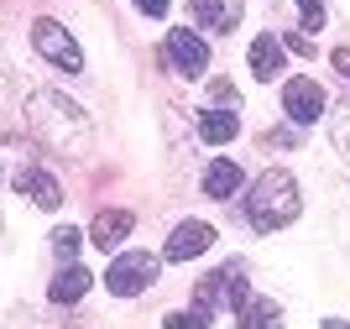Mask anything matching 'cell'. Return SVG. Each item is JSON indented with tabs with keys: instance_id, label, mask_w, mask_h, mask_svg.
I'll return each mask as SVG.
<instances>
[{
	"instance_id": "cell-1",
	"label": "cell",
	"mask_w": 350,
	"mask_h": 329,
	"mask_svg": "<svg viewBox=\"0 0 350 329\" xmlns=\"http://www.w3.org/2000/svg\"><path fill=\"white\" fill-rule=\"evenodd\" d=\"M246 220H251V230H282L298 220V183H293V172L272 168L256 178V188L246 199Z\"/></svg>"
},
{
	"instance_id": "cell-2",
	"label": "cell",
	"mask_w": 350,
	"mask_h": 329,
	"mask_svg": "<svg viewBox=\"0 0 350 329\" xmlns=\"http://www.w3.org/2000/svg\"><path fill=\"white\" fill-rule=\"evenodd\" d=\"M31 126L42 131L53 146H63V152H73V146L84 142V115L73 110L68 100H58V94H37V100L27 105Z\"/></svg>"
},
{
	"instance_id": "cell-3",
	"label": "cell",
	"mask_w": 350,
	"mask_h": 329,
	"mask_svg": "<svg viewBox=\"0 0 350 329\" xmlns=\"http://www.w3.org/2000/svg\"><path fill=\"white\" fill-rule=\"evenodd\" d=\"M152 277H157V256H152V251H126V256L110 261L105 287H110L116 298H136L142 287H152Z\"/></svg>"
},
{
	"instance_id": "cell-4",
	"label": "cell",
	"mask_w": 350,
	"mask_h": 329,
	"mask_svg": "<svg viewBox=\"0 0 350 329\" xmlns=\"http://www.w3.org/2000/svg\"><path fill=\"white\" fill-rule=\"evenodd\" d=\"M31 42H37V53H42L47 63H58V68H68V73L84 68V53H79V42H73L68 31L58 27V21H47V16L31 27Z\"/></svg>"
},
{
	"instance_id": "cell-5",
	"label": "cell",
	"mask_w": 350,
	"mask_h": 329,
	"mask_svg": "<svg viewBox=\"0 0 350 329\" xmlns=\"http://www.w3.org/2000/svg\"><path fill=\"white\" fill-rule=\"evenodd\" d=\"M162 53H167V63H173L178 73H189V79H199V73L209 68V42L199 37V31H189V27L167 31V42H162Z\"/></svg>"
},
{
	"instance_id": "cell-6",
	"label": "cell",
	"mask_w": 350,
	"mask_h": 329,
	"mask_svg": "<svg viewBox=\"0 0 350 329\" xmlns=\"http://www.w3.org/2000/svg\"><path fill=\"white\" fill-rule=\"evenodd\" d=\"M209 246H215V225H204V220H183V225L167 235V261H193V256H204Z\"/></svg>"
},
{
	"instance_id": "cell-7",
	"label": "cell",
	"mask_w": 350,
	"mask_h": 329,
	"mask_svg": "<svg viewBox=\"0 0 350 329\" xmlns=\"http://www.w3.org/2000/svg\"><path fill=\"white\" fill-rule=\"evenodd\" d=\"M282 110H288L298 126L319 120V115H324V89L314 84V79H293V84L282 89Z\"/></svg>"
},
{
	"instance_id": "cell-8",
	"label": "cell",
	"mask_w": 350,
	"mask_h": 329,
	"mask_svg": "<svg viewBox=\"0 0 350 329\" xmlns=\"http://www.w3.org/2000/svg\"><path fill=\"white\" fill-rule=\"evenodd\" d=\"M131 225H136L131 209H105V215L89 225V241L100 246V251H120V246H126V235H131Z\"/></svg>"
},
{
	"instance_id": "cell-9",
	"label": "cell",
	"mask_w": 350,
	"mask_h": 329,
	"mask_svg": "<svg viewBox=\"0 0 350 329\" xmlns=\"http://www.w3.org/2000/svg\"><path fill=\"white\" fill-rule=\"evenodd\" d=\"M235 319H241V329H278L282 324V308L272 298H262V293H241L235 298Z\"/></svg>"
},
{
	"instance_id": "cell-10",
	"label": "cell",
	"mask_w": 350,
	"mask_h": 329,
	"mask_svg": "<svg viewBox=\"0 0 350 329\" xmlns=\"http://www.w3.org/2000/svg\"><path fill=\"white\" fill-rule=\"evenodd\" d=\"M189 5L199 16V27H209V31H235V21L246 11V0H189Z\"/></svg>"
},
{
	"instance_id": "cell-11",
	"label": "cell",
	"mask_w": 350,
	"mask_h": 329,
	"mask_svg": "<svg viewBox=\"0 0 350 329\" xmlns=\"http://www.w3.org/2000/svg\"><path fill=\"white\" fill-rule=\"evenodd\" d=\"M16 188H21L37 209H58V204H63V188L53 183L42 168H21V172H16Z\"/></svg>"
},
{
	"instance_id": "cell-12",
	"label": "cell",
	"mask_w": 350,
	"mask_h": 329,
	"mask_svg": "<svg viewBox=\"0 0 350 329\" xmlns=\"http://www.w3.org/2000/svg\"><path fill=\"white\" fill-rule=\"evenodd\" d=\"M251 73H256V79H278L282 73V42L272 37V31L251 37Z\"/></svg>"
},
{
	"instance_id": "cell-13",
	"label": "cell",
	"mask_w": 350,
	"mask_h": 329,
	"mask_svg": "<svg viewBox=\"0 0 350 329\" xmlns=\"http://www.w3.org/2000/svg\"><path fill=\"white\" fill-rule=\"evenodd\" d=\"M89 287H94L89 267H63V272L53 277V287H47V298H53V303H79Z\"/></svg>"
},
{
	"instance_id": "cell-14",
	"label": "cell",
	"mask_w": 350,
	"mask_h": 329,
	"mask_svg": "<svg viewBox=\"0 0 350 329\" xmlns=\"http://www.w3.org/2000/svg\"><path fill=\"white\" fill-rule=\"evenodd\" d=\"M241 183H246L241 162H209V172H204V194L209 199H230Z\"/></svg>"
},
{
	"instance_id": "cell-15",
	"label": "cell",
	"mask_w": 350,
	"mask_h": 329,
	"mask_svg": "<svg viewBox=\"0 0 350 329\" xmlns=\"http://www.w3.org/2000/svg\"><path fill=\"white\" fill-rule=\"evenodd\" d=\"M199 136H204V142H215V146L235 142V136H241V120H235V110H209L204 120H199Z\"/></svg>"
},
{
	"instance_id": "cell-16",
	"label": "cell",
	"mask_w": 350,
	"mask_h": 329,
	"mask_svg": "<svg viewBox=\"0 0 350 329\" xmlns=\"http://www.w3.org/2000/svg\"><path fill=\"white\" fill-rule=\"evenodd\" d=\"M167 329H209V308H193V314H167Z\"/></svg>"
},
{
	"instance_id": "cell-17",
	"label": "cell",
	"mask_w": 350,
	"mask_h": 329,
	"mask_svg": "<svg viewBox=\"0 0 350 329\" xmlns=\"http://www.w3.org/2000/svg\"><path fill=\"white\" fill-rule=\"evenodd\" d=\"M335 146H340V152H350V100L335 110Z\"/></svg>"
},
{
	"instance_id": "cell-18",
	"label": "cell",
	"mask_w": 350,
	"mask_h": 329,
	"mask_svg": "<svg viewBox=\"0 0 350 329\" xmlns=\"http://www.w3.org/2000/svg\"><path fill=\"white\" fill-rule=\"evenodd\" d=\"M298 11H304V27H308V31L324 27V0H298Z\"/></svg>"
},
{
	"instance_id": "cell-19",
	"label": "cell",
	"mask_w": 350,
	"mask_h": 329,
	"mask_svg": "<svg viewBox=\"0 0 350 329\" xmlns=\"http://www.w3.org/2000/svg\"><path fill=\"white\" fill-rule=\"evenodd\" d=\"M53 251H58V256H73V251H79V230H58V235H53Z\"/></svg>"
},
{
	"instance_id": "cell-20",
	"label": "cell",
	"mask_w": 350,
	"mask_h": 329,
	"mask_svg": "<svg viewBox=\"0 0 350 329\" xmlns=\"http://www.w3.org/2000/svg\"><path fill=\"white\" fill-rule=\"evenodd\" d=\"M142 5V16H167V0H136Z\"/></svg>"
},
{
	"instance_id": "cell-21",
	"label": "cell",
	"mask_w": 350,
	"mask_h": 329,
	"mask_svg": "<svg viewBox=\"0 0 350 329\" xmlns=\"http://www.w3.org/2000/svg\"><path fill=\"white\" fill-rule=\"evenodd\" d=\"M209 89H215V100H225V105H235V89H230V84H225V79H215V84H209Z\"/></svg>"
},
{
	"instance_id": "cell-22",
	"label": "cell",
	"mask_w": 350,
	"mask_h": 329,
	"mask_svg": "<svg viewBox=\"0 0 350 329\" xmlns=\"http://www.w3.org/2000/svg\"><path fill=\"white\" fill-rule=\"evenodd\" d=\"M335 68H340V73L350 79V47H335Z\"/></svg>"
},
{
	"instance_id": "cell-23",
	"label": "cell",
	"mask_w": 350,
	"mask_h": 329,
	"mask_svg": "<svg viewBox=\"0 0 350 329\" xmlns=\"http://www.w3.org/2000/svg\"><path fill=\"white\" fill-rule=\"evenodd\" d=\"M324 329H350V324H340V319H324Z\"/></svg>"
}]
</instances>
